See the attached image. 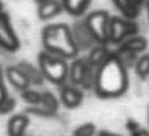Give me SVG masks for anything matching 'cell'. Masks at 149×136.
I'll return each instance as SVG.
<instances>
[{
	"instance_id": "6da1fadb",
	"label": "cell",
	"mask_w": 149,
	"mask_h": 136,
	"mask_svg": "<svg viewBox=\"0 0 149 136\" xmlns=\"http://www.w3.org/2000/svg\"><path fill=\"white\" fill-rule=\"evenodd\" d=\"M128 67L122 62L116 51L96 69L95 77V93L98 98L112 99L125 94L128 90Z\"/></svg>"
},
{
	"instance_id": "7a4b0ae2",
	"label": "cell",
	"mask_w": 149,
	"mask_h": 136,
	"mask_svg": "<svg viewBox=\"0 0 149 136\" xmlns=\"http://www.w3.org/2000/svg\"><path fill=\"white\" fill-rule=\"evenodd\" d=\"M42 43L45 51L63 56L68 61L77 58L80 53L72 35V27L64 23L47 24L42 31Z\"/></svg>"
},
{
	"instance_id": "3957f363",
	"label": "cell",
	"mask_w": 149,
	"mask_h": 136,
	"mask_svg": "<svg viewBox=\"0 0 149 136\" xmlns=\"http://www.w3.org/2000/svg\"><path fill=\"white\" fill-rule=\"evenodd\" d=\"M37 62H39V67L42 71L45 80H50L55 85H63L68 82L69 62L66 58L43 50L37 56Z\"/></svg>"
},
{
	"instance_id": "277c9868",
	"label": "cell",
	"mask_w": 149,
	"mask_h": 136,
	"mask_svg": "<svg viewBox=\"0 0 149 136\" xmlns=\"http://www.w3.org/2000/svg\"><path fill=\"white\" fill-rule=\"evenodd\" d=\"M85 24L88 26L91 35L95 37L96 43H104V45H109V19L111 15L106 10H96L88 13L84 18Z\"/></svg>"
},
{
	"instance_id": "5b68a950",
	"label": "cell",
	"mask_w": 149,
	"mask_h": 136,
	"mask_svg": "<svg viewBox=\"0 0 149 136\" xmlns=\"http://www.w3.org/2000/svg\"><path fill=\"white\" fill-rule=\"evenodd\" d=\"M107 32H109V43L117 46L120 42L138 32V24L135 23V19H128L125 16H111Z\"/></svg>"
},
{
	"instance_id": "8992f818",
	"label": "cell",
	"mask_w": 149,
	"mask_h": 136,
	"mask_svg": "<svg viewBox=\"0 0 149 136\" xmlns=\"http://www.w3.org/2000/svg\"><path fill=\"white\" fill-rule=\"evenodd\" d=\"M19 37L15 32L10 16H8L7 11H2L0 13V48L5 50V51L15 53L19 50Z\"/></svg>"
},
{
	"instance_id": "52a82bcc",
	"label": "cell",
	"mask_w": 149,
	"mask_h": 136,
	"mask_svg": "<svg viewBox=\"0 0 149 136\" xmlns=\"http://www.w3.org/2000/svg\"><path fill=\"white\" fill-rule=\"evenodd\" d=\"M59 103L68 109H77L84 103V90L72 83L59 85Z\"/></svg>"
},
{
	"instance_id": "ba28073f",
	"label": "cell",
	"mask_w": 149,
	"mask_h": 136,
	"mask_svg": "<svg viewBox=\"0 0 149 136\" xmlns=\"http://www.w3.org/2000/svg\"><path fill=\"white\" fill-rule=\"evenodd\" d=\"M75 23L72 27V35H74V40H75V45H77L79 51H87V50H90L91 46L96 43V40H95V37L91 35L90 29H88V26L85 24V19L84 18H75Z\"/></svg>"
},
{
	"instance_id": "9c48e42d",
	"label": "cell",
	"mask_w": 149,
	"mask_h": 136,
	"mask_svg": "<svg viewBox=\"0 0 149 136\" xmlns=\"http://www.w3.org/2000/svg\"><path fill=\"white\" fill-rule=\"evenodd\" d=\"M93 66H90L87 58H74L69 62V72H68V82L72 85H77V87H82L87 78L88 72Z\"/></svg>"
},
{
	"instance_id": "30bf717a",
	"label": "cell",
	"mask_w": 149,
	"mask_h": 136,
	"mask_svg": "<svg viewBox=\"0 0 149 136\" xmlns=\"http://www.w3.org/2000/svg\"><path fill=\"white\" fill-rule=\"evenodd\" d=\"M146 50H148V39L143 35H136V34L125 39L116 46V53H119V55H127L128 53V55L139 56Z\"/></svg>"
},
{
	"instance_id": "8fae6325",
	"label": "cell",
	"mask_w": 149,
	"mask_h": 136,
	"mask_svg": "<svg viewBox=\"0 0 149 136\" xmlns=\"http://www.w3.org/2000/svg\"><path fill=\"white\" fill-rule=\"evenodd\" d=\"M64 11L61 0H43L40 3H37V15L42 21H48L53 18L59 16Z\"/></svg>"
},
{
	"instance_id": "7c38bea8",
	"label": "cell",
	"mask_w": 149,
	"mask_h": 136,
	"mask_svg": "<svg viewBox=\"0 0 149 136\" xmlns=\"http://www.w3.org/2000/svg\"><path fill=\"white\" fill-rule=\"evenodd\" d=\"M29 115L26 114H15L7 122V133L8 136H24L29 128Z\"/></svg>"
},
{
	"instance_id": "4fadbf2b",
	"label": "cell",
	"mask_w": 149,
	"mask_h": 136,
	"mask_svg": "<svg viewBox=\"0 0 149 136\" xmlns=\"http://www.w3.org/2000/svg\"><path fill=\"white\" fill-rule=\"evenodd\" d=\"M5 78L19 91L32 87L29 77L24 74V71L19 67V66H10V67H7V71H5Z\"/></svg>"
},
{
	"instance_id": "5bb4252c",
	"label": "cell",
	"mask_w": 149,
	"mask_h": 136,
	"mask_svg": "<svg viewBox=\"0 0 149 136\" xmlns=\"http://www.w3.org/2000/svg\"><path fill=\"white\" fill-rule=\"evenodd\" d=\"M144 2L146 0H114L117 10L122 13V16L128 18V19H136Z\"/></svg>"
},
{
	"instance_id": "9a60e30c",
	"label": "cell",
	"mask_w": 149,
	"mask_h": 136,
	"mask_svg": "<svg viewBox=\"0 0 149 136\" xmlns=\"http://www.w3.org/2000/svg\"><path fill=\"white\" fill-rule=\"evenodd\" d=\"M111 53L112 51L107 48V45H104V43H95V45L88 50L87 59H88V62H90V66H93V67L98 69L111 56Z\"/></svg>"
},
{
	"instance_id": "2e32d148",
	"label": "cell",
	"mask_w": 149,
	"mask_h": 136,
	"mask_svg": "<svg viewBox=\"0 0 149 136\" xmlns=\"http://www.w3.org/2000/svg\"><path fill=\"white\" fill-rule=\"evenodd\" d=\"M64 11L69 13L74 18H82L87 13L88 7H90L91 0H61Z\"/></svg>"
},
{
	"instance_id": "e0dca14e",
	"label": "cell",
	"mask_w": 149,
	"mask_h": 136,
	"mask_svg": "<svg viewBox=\"0 0 149 136\" xmlns=\"http://www.w3.org/2000/svg\"><path fill=\"white\" fill-rule=\"evenodd\" d=\"M18 66H19L24 71V74L29 77L32 87H40V85L45 83V77H43V74H42L39 66H34L32 62H29V61H19Z\"/></svg>"
},
{
	"instance_id": "ac0fdd59",
	"label": "cell",
	"mask_w": 149,
	"mask_h": 136,
	"mask_svg": "<svg viewBox=\"0 0 149 136\" xmlns=\"http://www.w3.org/2000/svg\"><path fill=\"white\" fill-rule=\"evenodd\" d=\"M136 77H139L141 80H146L149 77V53L148 55H141L136 58V62L133 66Z\"/></svg>"
},
{
	"instance_id": "d6986e66",
	"label": "cell",
	"mask_w": 149,
	"mask_h": 136,
	"mask_svg": "<svg viewBox=\"0 0 149 136\" xmlns=\"http://www.w3.org/2000/svg\"><path fill=\"white\" fill-rule=\"evenodd\" d=\"M40 106L47 107L48 110H52V112H58L59 109V99L55 96V94L52 93V91H42V99H40Z\"/></svg>"
},
{
	"instance_id": "ffe728a7",
	"label": "cell",
	"mask_w": 149,
	"mask_h": 136,
	"mask_svg": "<svg viewBox=\"0 0 149 136\" xmlns=\"http://www.w3.org/2000/svg\"><path fill=\"white\" fill-rule=\"evenodd\" d=\"M21 98H23V101L27 103L29 106H36V104H39L40 99H42V91L36 90L34 87H29V88L21 91Z\"/></svg>"
},
{
	"instance_id": "44dd1931",
	"label": "cell",
	"mask_w": 149,
	"mask_h": 136,
	"mask_svg": "<svg viewBox=\"0 0 149 136\" xmlns=\"http://www.w3.org/2000/svg\"><path fill=\"white\" fill-rule=\"evenodd\" d=\"M125 128H127V131L130 133V136H149V130L143 128L135 119H127Z\"/></svg>"
},
{
	"instance_id": "7402d4cb",
	"label": "cell",
	"mask_w": 149,
	"mask_h": 136,
	"mask_svg": "<svg viewBox=\"0 0 149 136\" xmlns=\"http://www.w3.org/2000/svg\"><path fill=\"white\" fill-rule=\"evenodd\" d=\"M96 131L98 128L93 122H85L72 130V136H95Z\"/></svg>"
},
{
	"instance_id": "603a6c76",
	"label": "cell",
	"mask_w": 149,
	"mask_h": 136,
	"mask_svg": "<svg viewBox=\"0 0 149 136\" xmlns=\"http://www.w3.org/2000/svg\"><path fill=\"white\" fill-rule=\"evenodd\" d=\"M15 107H16V99L13 96H10V94H7L5 99L0 103V114L2 115H8V114H11V110Z\"/></svg>"
},
{
	"instance_id": "cb8c5ba5",
	"label": "cell",
	"mask_w": 149,
	"mask_h": 136,
	"mask_svg": "<svg viewBox=\"0 0 149 136\" xmlns=\"http://www.w3.org/2000/svg\"><path fill=\"white\" fill-rule=\"evenodd\" d=\"M26 112H27V114H34V115H39V117H53V115H56L55 112L48 110L47 107L40 106V104H36V106H29Z\"/></svg>"
},
{
	"instance_id": "d4e9b609",
	"label": "cell",
	"mask_w": 149,
	"mask_h": 136,
	"mask_svg": "<svg viewBox=\"0 0 149 136\" xmlns=\"http://www.w3.org/2000/svg\"><path fill=\"white\" fill-rule=\"evenodd\" d=\"M7 87H5V82H3V74H2V69H0V103L5 99L7 96Z\"/></svg>"
},
{
	"instance_id": "484cf974",
	"label": "cell",
	"mask_w": 149,
	"mask_h": 136,
	"mask_svg": "<svg viewBox=\"0 0 149 136\" xmlns=\"http://www.w3.org/2000/svg\"><path fill=\"white\" fill-rule=\"evenodd\" d=\"M96 136H123V135L112 133V131H109V130H100V131H96Z\"/></svg>"
},
{
	"instance_id": "4316f807",
	"label": "cell",
	"mask_w": 149,
	"mask_h": 136,
	"mask_svg": "<svg viewBox=\"0 0 149 136\" xmlns=\"http://www.w3.org/2000/svg\"><path fill=\"white\" fill-rule=\"evenodd\" d=\"M144 3H146V11H148V19H149V0H146Z\"/></svg>"
},
{
	"instance_id": "83f0119b",
	"label": "cell",
	"mask_w": 149,
	"mask_h": 136,
	"mask_svg": "<svg viewBox=\"0 0 149 136\" xmlns=\"http://www.w3.org/2000/svg\"><path fill=\"white\" fill-rule=\"evenodd\" d=\"M2 11H5V7H3V2L0 0V13H2Z\"/></svg>"
},
{
	"instance_id": "f1b7e54d",
	"label": "cell",
	"mask_w": 149,
	"mask_h": 136,
	"mask_svg": "<svg viewBox=\"0 0 149 136\" xmlns=\"http://www.w3.org/2000/svg\"><path fill=\"white\" fill-rule=\"evenodd\" d=\"M148 126H149V106H148Z\"/></svg>"
},
{
	"instance_id": "f546056e",
	"label": "cell",
	"mask_w": 149,
	"mask_h": 136,
	"mask_svg": "<svg viewBox=\"0 0 149 136\" xmlns=\"http://www.w3.org/2000/svg\"><path fill=\"white\" fill-rule=\"evenodd\" d=\"M36 2H37V3H40V2H43V0H36Z\"/></svg>"
},
{
	"instance_id": "4dcf8cb0",
	"label": "cell",
	"mask_w": 149,
	"mask_h": 136,
	"mask_svg": "<svg viewBox=\"0 0 149 136\" xmlns=\"http://www.w3.org/2000/svg\"><path fill=\"white\" fill-rule=\"evenodd\" d=\"M24 136H27V135H24Z\"/></svg>"
}]
</instances>
